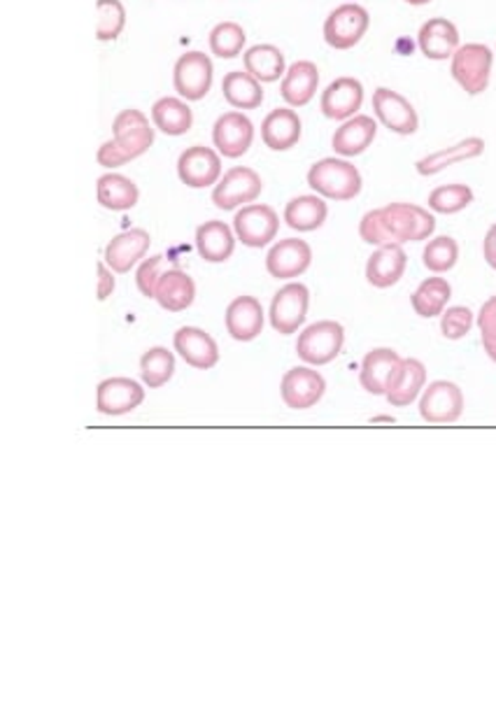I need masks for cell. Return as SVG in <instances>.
I'll use <instances>...</instances> for the list:
<instances>
[{
	"label": "cell",
	"instance_id": "obj_1",
	"mask_svg": "<svg viewBox=\"0 0 496 701\" xmlns=\"http://www.w3.org/2000/svg\"><path fill=\"white\" fill-rule=\"evenodd\" d=\"M308 187L321 198L353 200L359 196L364 180L359 168L345 157H327L310 166Z\"/></svg>",
	"mask_w": 496,
	"mask_h": 701
},
{
	"label": "cell",
	"instance_id": "obj_2",
	"mask_svg": "<svg viewBox=\"0 0 496 701\" xmlns=\"http://www.w3.org/2000/svg\"><path fill=\"white\" fill-rule=\"evenodd\" d=\"M494 52L487 45L466 42L459 45V49L450 59V75L468 96H480L489 87Z\"/></svg>",
	"mask_w": 496,
	"mask_h": 701
},
{
	"label": "cell",
	"instance_id": "obj_3",
	"mask_svg": "<svg viewBox=\"0 0 496 701\" xmlns=\"http://www.w3.org/2000/svg\"><path fill=\"white\" fill-rule=\"evenodd\" d=\"M343 343V324L334 319H321L301 332L299 340H296V355L310 366H327L340 355Z\"/></svg>",
	"mask_w": 496,
	"mask_h": 701
},
{
	"label": "cell",
	"instance_id": "obj_4",
	"mask_svg": "<svg viewBox=\"0 0 496 701\" xmlns=\"http://www.w3.org/2000/svg\"><path fill=\"white\" fill-rule=\"evenodd\" d=\"M368 27H370V14L364 6L343 3L329 12L321 33H325V42L329 47L345 52V49H353L364 40V36L368 33Z\"/></svg>",
	"mask_w": 496,
	"mask_h": 701
},
{
	"label": "cell",
	"instance_id": "obj_5",
	"mask_svg": "<svg viewBox=\"0 0 496 701\" xmlns=\"http://www.w3.org/2000/svg\"><path fill=\"white\" fill-rule=\"evenodd\" d=\"M152 145H155L152 124H140V127H131L115 134L112 140L98 147L96 161L108 170H115L142 157Z\"/></svg>",
	"mask_w": 496,
	"mask_h": 701
},
{
	"label": "cell",
	"instance_id": "obj_6",
	"mask_svg": "<svg viewBox=\"0 0 496 701\" xmlns=\"http://www.w3.org/2000/svg\"><path fill=\"white\" fill-rule=\"evenodd\" d=\"M383 217L394 243H419L436 231L434 213L415 204H389L383 208Z\"/></svg>",
	"mask_w": 496,
	"mask_h": 701
},
{
	"label": "cell",
	"instance_id": "obj_7",
	"mask_svg": "<svg viewBox=\"0 0 496 701\" xmlns=\"http://www.w3.org/2000/svg\"><path fill=\"white\" fill-rule=\"evenodd\" d=\"M234 231L245 247H268L280 231V217L266 204H247L234 217Z\"/></svg>",
	"mask_w": 496,
	"mask_h": 701
},
{
	"label": "cell",
	"instance_id": "obj_8",
	"mask_svg": "<svg viewBox=\"0 0 496 701\" xmlns=\"http://www.w3.org/2000/svg\"><path fill=\"white\" fill-rule=\"evenodd\" d=\"M215 66L208 55L204 52H185L172 68V85L185 100H204L212 89Z\"/></svg>",
	"mask_w": 496,
	"mask_h": 701
},
{
	"label": "cell",
	"instance_id": "obj_9",
	"mask_svg": "<svg viewBox=\"0 0 496 701\" xmlns=\"http://www.w3.org/2000/svg\"><path fill=\"white\" fill-rule=\"evenodd\" d=\"M261 178L259 172L247 166H234L221 175L219 182L212 189V204L219 210H236L240 206L252 204L261 194Z\"/></svg>",
	"mask_w": 496,
	"mask_h": 701
},
{
	"label": "cell",
	"instance_id": "obj_10",
	"mask_svg": "<svg viewBox=\"0 0 496 701\" xmlns=\"http://www.w3.org/2000/svg\"><path fill=\"white\" fill-rule=\"evenodd\" d=\"M310 308V289L301 283L285 285L270 300V327L282 336L296 334Z\"/></svg>",
	"mask_w": 496,
	"mask_h": 701
},
{
	"label": "cell",
	"instance_id": "obj_11",
	"mask_svg": "<svg viewBox=\"0 0 496 701\" xmlns=\"http://www.w3.org/2000/svg\"><path fill=\"white\" fill-rule=\"evenodd\" d=\"M212 142L215 149L227 159H240L250 152L255 142V124L250 117H245L242 110H231L219 115L212 127Z\"/></svg>",
	"mask_w": 496,
	"mask_h": 701
},
{
	"label": "cell",
	"instance_id": "obj_12",
	"mask_svg": "<svg viewBox=\"0 0 496 701\" xmlns=\"http://www.w3.org/2000/svg\"><path fill=\"white\" fill-rule=\"evenodd\" d=\"M374 112L376 119L396 136H413L419 129V117L415 106L399 91L380 87L374 91Z\"/></svg>",
	"mask_w": 496,
	"mask_h": 701
},
{
	"label": "cell",
	"instance_id": "obj_13",
	"mask_svg": "<svg viewBox=\"0 0 496 701\" xmlns=\"http://www.w3.org/2000/svg\"><path fill=\"white\" fill-rule=\"evenodd\" d=\"M464 415V392L450 381H436L419 396V417L429 424H453Z\"/></svg>",
	"mask_w": 496,
	"mask_h": 701
},
{
	"label": "cell",
	"instance_id": "obj_14",
	"mask_svg": "<svg viewBox=\"0 0 496 701\" xmlns=\"http://www.w3.org/2000/svg\"><path fill=\"white\" fill-rule=\"evenodd\" d=\"M178 178L191 189L215 187L221 178V157L217 149L204 145L187 147L178 159Z\"/></svg>",
	"mask_w": 496,
	"mask_h": 701
},
{
	"label": "cell",
	"instance_id": "obj_15",
	"mask_svg": "<svg viewBox=\"0 0 496 701\" xmlns=\"http://www.w3.org/2000/svg\"><path fill=\"white\" fill-rule=\"evenodd\" d=\"M327 392V381L315 368L296 366L285 373L280 383L282 401L291 411H308L317 406Z\"/></svg>",
	"mask_w": 496,
	"mask_h": 701
},
{
	"label": "cell",
	"instance_id": "obj_16",
	"mask_svg": "<svg viewBox=\"0 0 496 701\" xmlns=\"http://www.w3.org/2000/svg\"><path fill=\"white\" fill-rule=\"evenodd\" d=\"M313 264V249L301 238H285L266 255V268L276 280H294Z\"/></svg>",
	"mask_w": 496,
	"mask_h": 701
},
{
	"label": "cell",
	"instance_id": "obj_17",
	"mask_svg": "<svg viewBox=\"0 0 496 701\" xmlns=\"http://www.w3.org/2000/svg\"><path fill=\"white\" fill-rule=\"evenodd\" d=\"M145 401V389L131 378H108L96 389V408L101 415L121 417L136 411Z\"/></svg>",
	"mask_w": 496,
	"mask_h": 701
},
{
	"label": "cell",
	"instance_id": "obj_18",
	"mask_svg": "<svg viewBox=\"0 0 496 701\" xmlns=\"http://www.w3.org/2000/svg\"><path fill=\"white\" fill-rule=\"evenodd\" d=\"M364 106V85L357 78L334 80L319 98V110L327 119L345 121L359 115Z\"/></svg>",
	"mask_w": 496,
	"mask_h": 701
},
{
	"label": "cell",
	"instance_id": "obj_19",
	"mask_svg": "<svg viewBox=\"0 0 496 701\" xmlns=\"http://www.w3.org/2000/svg\"><path fill=\"white\" fill-rule=\"evenodd\" d=\"M459 45H462L459 29L455 27L450 19H445V17L427 19L425 23H421V29L417 33L419 52L425 55L429 61L453 59V55L457 52Z\"/></svg>",
	"mask_w": 496,
	"mask_h": 701
},
{
	"label": "cell",
	"instance_id": "obj_20",
	"mask_svg": "<svg viewBox=\"0 0 496 701\" xmlns=\"http://www.w3.org/2000/svg\"><path fill=\"white\" fill-rule=\"evenodd\" d=\"M408 266V255L401 243L380 245L366 261V280L376 289H389L399 285Z\"/></svg>",
	"mask_w": 496,
	"mask_h": 701
},
{
	"label": "cell",
	"instance_id": "obj_21",
	"mask_svg": "<svg viewBox=\"0 0 496 701\" xmlns=\"http://www.w3.org/2000/svg\"><path fill=\"white\" fill-rule=\"evenodd\" d=\"M376 136H378V119L368 115H355L350 119H345L331 138L334 155L345 157V159L359 157L370 145H374Z\"/></svg>",
	"mask_w": 496,
	"mask_h": 701
},
{
	"label": "cell",
	"instance_id": "obj_22",
	"mask_svg": "<svg viewBox=\"0 0 496 701\" xmlns=\"http://www.w3.org/2000/svg\"><path fill=\"white\" fill-rule=\"evenodd\" d=\"M304 124L296 108H276L261 121V140L272 152H287L301 140Z\"/></svg>",
	"mask_w": 496,
	"mask_h": 701
},
{
	"label": "cell",
	"instance_id": "obj_23",
	"mask_svg": "<svg viewBox=\"0 0 496 701\" xmlns=\"http://www.w3.org/2000/svg\"><path fill=\"white\" fill-rule=\"evenodd\" d=\"M427 385V366L419 359H401L396 364L385 398L396 408H406L417 401L421 387Z\"/></svg>",
	"mask_w": 496,
	"mask_h": 701
},
{
	"label": "cell",
	"instance_id": "obj_24",
	"mask_svg": "<svg viewBox=\"0 0 496 701\" xmlns=\"http://www.w3.org/2000/svg\"><path fill=\"white\" fill-rule=\"evenodd\" d=\"M152 245V236L147 234L145 229H131L117 234L108 247H106V264L115 270V273H129L133 266H138L142 261V257L147 255V249Z\"/></svg>",
	"mask_w": 496,
	"mask_h": 701
},
{
	"label": "cell",
	"instance_id": "obj_25",
	"mask_svg": "<svg viewBox=\"0 0 496 701\" xmlns=\"http://www.w3.org/2000/svg\"><path fill=\"white\" fill-rule=\"evenodd\" d=\"M172 343H176L178 355L194 368L208 371V368H215L219 362V347L215 338L204 329L182 327L176 332Z\"/></svg>",
	"mask_w": 496,
	"mask_h": 701
},
{
	"label": "cell",
	"instance_id": "obj_26",
	"mask_svg": "<svg viewBox=\"0 0 496 701\" xmlns=\"http://www.w3.org/2000/svg\"><path fill=\"white\" fill-rule=\"evenodd\" d=\"M227 332L238 343H250L264 332V308L255 296H238L227 308Z\"/></svg>",
	"mask_w": 496,
	"mask_h": 701
},
{
	"label": "cell",
	"instance_id": "obj_27",
	"mask_svg": "<svg viewBox=\"0 0 496 701\" xmlns=\"http://www.w3.org/2000/svg\"><path fill=\"white\" fill-rule=\"evenodd\" d=\"M236 231L229 224L210 219L196 229V253L208 264H221L231 259L236 249Z\"/></svg>",
	"mask_w": 496,
	"mask_h": 701
},
{
	"label": "cell",
	"instance_id": "obj_28",
	"mask_svg": "<svg viewBox=\"0 0 496 701\" xmlns=\"http://www.w3.org/2000/svg\"><path fill=\"white\" fill-rule=\"evenodd\" d=\"M485 152V140L478 138V136H468L464 140H459L457 145H450L445 149H438V152H431L427 157H421L415 168L419 175H425V178H431V175H438L443 172L445 168H450L455 164H464V161H470V159H478L483 157Z\"/></svg>",
	"mask_w": 496,
	"mask_h": 701
},
{
	"label": "cell",
	"instance_id": "obj_29",
	"mask_svg": "<svg viewBox=\"0 0 496 701\" xmlns=\"http://www.w3.org/2000/svg\"><path fill=\"white\" fill-rule=\"evenodd\" d=\"M319 87V70L313 61H296L287 68L280 93L289 108H304L315 98Z\"/></svg>",
	"mask_w": 496,
	"mask_h": 701
},
{
	"label": "cell",
	"instance_id": "obj_30",
	"mask_svg": "<svg viewBox=\"0 0 496 701\" xmlns=\"http://www.w3.org/2000/svg\"><path fill=\"white\" fill-rule=\"evenodd\" d=\"M329 217L327 200L319 194H304L291 198L285 208V221L287 227L294 231H317L325 227V221Z\"/></svg>",
	"mask_w": 496,
	"mask_h": 701
},
{
	"label": "cell",
	"instance_id": "obj_31",
	"mask_svg": "<svg viewBox=\"0 0 496 701\" xmlns=\"http://www.w3.org/2000/svg\"><path fill=\"white\" fill-rule=\"evenodd\" d=\"M399 362H401V357L389 347L370 349V353L364 357L361 371H359L361 387L374 396H385L389 381H391V373Z\"/></svg>",
	"mask_w": 496,
	"mask_h": 701
},
{
	"label": "cell",
	"instance_id": "obj_32",
	"mask_svg": "<svg viewBox=\"0 0 496 701\" xmlns=\"http://www.w3.org/2000/svg\"><path fill=\"white\" fill-rule=\"evenodd\" d=\"M157 304L168 313L187 310L196 298V285L189 273L180 268H170L161 275L157 285Z\"/></svg>",
	"mask_w": 496,
	"mask_h": 701
},
{
	"label": "cell",
	"instance_id": "obj_33",
	"mask_svg": "<svg viewBox=\"0 0 496 701\" xmlns=\"http://www.w3.org/2000/svg\"><path fill=\"white\" fill-rule=\"evenodd\" d=\"M96 198L106 210L123 213V210L136 208L140 191H138V185L129 180L127 175L106 172L96 182Z\"/></svg>",
	"mask_w": 496,
	"mask_h": 701
},
{
	"label": "cell",
	"instance_id": "obj_34",
	"mask_svg": "<svg viewBox=\"0 0 496 701\" xmlns=\"http://www.w3.org/2000/svg\"><path fill=\"white\" fill-rule=\"evenodd\" d=\"M242 63H245V70L255 75L259 82H278L287 72L282 49L268 42H259V45H252L250 49H245Z\"/></svg>",
	"mask_w": 496,
	"mask_h": 701
},
{
	"label": "cell",
	"instance_id": "obj_35",
	"mask_svg": "<svg viewBox=\"0 0 496 701\" xmlns=\"http://www.w3.org/2000/svg\"><path fill=\"white\" fill-rule=\"evenodd\" d=\"M221 93L236 110H257L264 103V87L247 70L227 72L225 80H221Z\"/></svg>",
	"mask_w": 496,
	"mask_h": 701
},
{
	"label": "cell",
	"instance_id": "obj_36",
	"mask_svg": "<svg viewBox=\"0 0 496 701\" xmlns=\"http://www.w3.org/2000/svg\"><path fill=\"white\" fill-rule=\"evenodd\" d=\"M152 124L161 134L178 138L191 129L194 112L187 106V100L166 96V98H159L152 106Z\"/></svg>",
	"mask_w": 496,
	"mask_h": 701
},
{
	"label": "cell",
	"instance_id": "obj_37",
	"mask_svg": "<svg viewBox=\"0 0 496 701\" xmlns=\"http://www.w3.org/2000/svg\"><path fill=\"white\" fill-rule=\"evenodd\" d=\"M450 296H453L450 283L440 278V275H434V278L419 283V287L410 294V306L419 317L431 319L445 313V306L450 304Z\"/></svg>",
	"mask_w": 496,
	"mask_h": 701
},
{
	"label": "cell",
	"instance_id": "obj_38",
	"mask_svg": "<svg viewBox=\"0 0 496 701\" xmlns=\"http://www.w3.org/2000/svg\"><path fill=\"white\" fill-rule=\"evenodd\" d=\"M172 373H176V357H172L170 349L152 347L142 355L140 375L147 387H152V389L163 387L172 378Z\"/></svg>",
	"mask_w": 496,
	"mask_h": 701
},
{
	"label": "cell",
	"instance_id": "obj_39",
	"mask_svg": "<svg viewBox=\"0 0 496 701\" xmlns=\"http://www.w3.org/2000/svg\"><path fill=\"white\" fill-rule=\"evenodd\" d=\"M245 42H247L245 31H242L240 23H236V21L217 23V27L208 36L210 52L217 59H225V61L240 57V52H245Z\"/></svg>",
	"mask_w": 496,
	"mask_h": 701
},
{
	"label": "cell",
	"instance_id": "obj_40",
	"mask_svg": "<svg viewBox=\"0 0 496 701\" xmlns=\"http://www.w3.org/2000/svg\"><path fill=\"white\" fill-rule=\"evenodd\" d=\"M127 27V8L121 0H96V38L115 42Z\"/></svg>",
	"mask_w": 496,
	"mask_h": 701
},
{
	"label": "cell",
	"instance_id": "obj_41",
	"mask_svg": "<svg viewBox=\"0 0 496 701\" xmlns=\"http://www.w3.org/2000/svg\"><path fill=\"white\" fill-rule=\"evenodd\" d=\"M474 189L468 185H443L429 194V210L438 215H457L474 204Z\"/></svg>",
	"mask_w": 496,
	"mask_h": 701
},
{
	"label": "cell",
	"instance_id": "obj_42",
	"mask_svg": "<svg viewBox=\"0 0 496 701\" xmlns=\"http://www.w3.org/2000/svg\"><path fill=\"white\" fill-rule=\"evenodd\" d=\"M421 261H425V266L436 275L453 270L459 261L457 240L450 236H438V238L429 240L425 247V253H421Z\"/></svg>",
	"mask_w": 496,
	"mask_h": 701
},
{
	"label": "cell",
	"instance_id": "obj_43",
	"mask_svg": "<svg viewBox=\"0 0 496 701\" xmlns=\"http://www.w3.org/2000/svg\"><path fill=\"white\" fill-rule=\"evenodd\" d=\"M474 310L466 306H453L440 317V334L448 340H462L470 329H474Z\"/></svg>",
	"mask_w": 496,
	"mask_h": 701
},
{
	"label": "cell",
	"instance_id": "obj_44",
	"mask_svg": "<svg viewBox=\"0 0 496 701\" xmlns=\"http://www.w3.org/2000/svg\"><path fill=\"white\" fill-rule=\"evenodd\" d=\"M359 236H361L364 243L376 245V247L394 243V238H391V234H389V229H387V224H385V217H383V208L370 210V213H366V215L361 217V221H359Z\"/></svg>",
	"mask_w": 496,
	"mask_h": 701
},
{
	"label": "cell",
	"instance_id": "obj_45",
	"mask_svg": "<svg viewBox=\"0 0 496 701\" xmlns=\"http://www.w3.org/2000/svg\"><path fill=\"white\" fill-rule=\"evenodd\" d=\"M478 329L487 357L496 364V296H489L478 313Z\"/></svg>",
	"mask_w": 496,
	"mask_h": 701
},
{
	"label": "cell",
	"instance_id": "obj_46",
	"mask_svg": "<svg viewBox=\"0 0 496 701\" xmlns=\"http://www.w3.org/2000/svg\"><path fill=\"white\" fill-rule=\"evenodd\" d=\"M161 268H163V257L155 255L150 259H145L138 270H136V285L140 289V294L145 298H155L157 296V285L161 280Z\"/></svg>",
	"mask_w": 496,
	"mask_h": 701
},
{
	"label": "cell",
	"instance_id": "obj_47",
	"mask_svg": "<svg viewBox=\"0 0 496 701\" xmlns=\"http://www.w3.org/2000/svg\"><path fill=\"white\" fill-rule=\"evenodd\" d=\"M140 124H150V119H147V115L142 110H136V108L121 110L112 121V134H119V131L131 129V127H140Z\"/></svg>",
	"mask_w": 496,
	"mask_h": 701
},
{
	"label": "cell",
	"instance_id": "obj_48",
	"mask_svg": "<svg viewBox=\"0 0 496 701\" xmlns=\"http://www.w3.org/2000/svg\"><path fill=\"white\" fill-rule=\"evenodd\" d=\"M115 270L108 264H98V300H106L115 292Z\"/></svg>",
	"mask_w": 496,
	"mask_h": 701
},
{
	"label": "cell",
	"instance_id": "obj_49",
	"mask_svg": "<svg viewBox=\"0 0 496 701\" xmlns=\"http://www.w3.org/2000/svg\"><path fill=\"white\" fill-rule=\"evenodd\" d=\"M483 257L487 261V266L492 270H496V224H492L487 236H485V243H483Z\"/></svg>",
	"mask_w": 496,
	"mask_h": 701
},
{
	"label": "cell",
	"instance_id": "obj_50",
	"mask_svg": "<svg viewBox=\"0 0 496 701\" xmlns=\"http://www.w3.org/2000/svg\"><path fill=\"white\" fill-rule=\"evenodd\" d=\"M406 3H408V6H415V8H419V6H429V3H431V0H406Z\"/></svg>",
	"mask_w": 496,
	"mask_h": 701
}]
</instances>
